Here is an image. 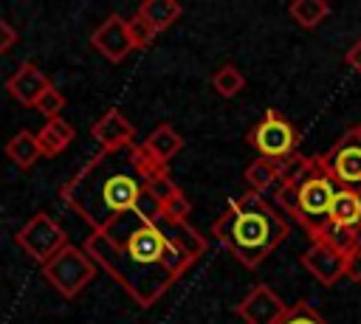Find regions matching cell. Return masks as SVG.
I'll return each instance as SVG.
<instances>
[{"mask_svg":"<svg viewBox=\"0 0 361 324\" xmlns=\"http://www.w3.org/2000/svg\"><path fill=\"white\" fill-rule=\"evenodd\" d=\"M135 14L144 17V20L155 28V34H161V31H166L169 25H175V23L180 20L183 6H180L178 0H144V3L135 8Z\"/></svg>","mask_w":361,"mask_h":324,"instance_id":"2e32d148","label":"cell"},{"mask_svg":"<svg viewBox=\"0 0 361 324\" xmlns=\"http://www.w3.org/2000/svg\"><path fill=\"white\" fill-rule=\"evenodd\" d=\"M73 138H76V130H73V124H68L62 116L45 121V124L37 130V147H39L42 158H56L65 147H71Z\"/></svg>","mask_w":361,"mask_h":324,"instance_id":"9a60e30c","label":"cell"},{"mask_svg":"<svg viewBox=\"0 0 361 324\" xmlns=\"http://www.w3.org/2000/svg\"><path fill=\"white\" fill-rule=\"evenodd\" d=\"M96 262L87 256L85 248L79 245H65L54 259H48L42 265V276L45 282L62 296V299H76L96 276Z\"/></svg>","mask_w":361,"mask_h":324,"instance_id":"5b68a950","label":"cell"},{"mask_svg":"<svg viewBox=\"0 0 361 324\" xmlns=\"http://www.w3.org/2000/svg\"><path fill=\"white\" fill-rule=\"evenodd\" d=\"M344 254H338L336 248H330V245H324L322 239H313L310 242V248L299 256V262L305 265V270L316 279V282H322V285H336L338 279H344Z\"/></svg>","mask_w":361,"mask_h":324,"instance_id":"7c38bea8","label":"cell"},{"mask_svg":"<svg viewBox=\"0 0 361 324\" xmlns=\"http://www.w3.org/2000/svg\"><path fill=\"white\" fill-rule=\"evenodd\" d=\"M141 147H144V152H147L158 166L169 169V161L183 149V135H180L172 124H158V127L147 135V141H144Z\"/></svg>","mask_w":361,"mask_h":324,"instance_id":"5bb4252c","label":"cell"},{"mask_svg":"<svg viewBox=\"0 0 361 324\" xmlns=\"http://www.w3.org/2000/svg\"><path fill=\"white\" fill-rule=\"evenodd\" d=\"M279 324H327V321H324L307 301H296V304L288 307V313L282 316Z\"/></svg>","mask_w":361,"mask_h":324,"instance_id":"d4e9b609","label":"cell"},{"mask_svg":"<svg viewBox=\"0 0 361 324\" xmlns=\"http://www.w3.org/2000/svg\"><path fill=\"white\" fill-rule=\"evenodd\" d=\"M344 62H347V68L350 70H355L358 76H361V37L358 39H353V45L347 48V54H344Z\"/></svg>","mask_w":361,"mask_h":324,"instance_id":"f1b7e54d","label":"cell"},{"mask_svg":"<svg viewBox=\"0 0 361 324\" xmlns=\"http://www.w3.org/2000/svg\"><path fill=\"white\" fill-rule=\"evenodd\" d=\"M51 87V79L34 65V62H23L8 79H6V90L14 101H20L23 107H37L39 96Z\"/></svg>","mask_w":361,"mask_h":324,"instance_id":"4fadbf2b","label":"cell"},{"mask_svg":"<svg viewBox=\"0 0 361 324\" xmlns=\"http://www.w3.org/2000/svg\"><path fill=\"white\" fill-rule=\"evenodd\" d=\"M90 45L93 51H99L107 62H124L135 48L130 39V28H127V17L121 14H107L90 34Z\"/></svg>","mask_w":361,"mask_h":324,"instance_id":"9c48e42d","label":"cell"},{"mask_svg":"<svg viewBox=\"0 0 361 324\" xmlns=\"http://www.w3.org/2000/svg\"><path fill=\"white\" fill-rule=\"evenodd\" d=\"M327 175L338 189H361V135L347 130L324 155H319Z\"/></svg>","mask_w":361,"mask_h":324,"instance_id":"ba28073f","label":"cell"},{"mask_svg":"<svg viewBox=\"0 0 361 324\" xmlns=\"http://www.w3.org/2000/svg\"><path fill=\"white\" fill-rule=\"evenodd\" d=\"M14 45H17V28L6 17H0V56L8 54Z\"/></svg>","mask_w":361,"mask_h":324,"instance_id":"4316f807","label":"cell"},{"mask_svg":"<svg viewBox=\"0 0 361 324\" xmlns=\"http://www.w3.org/2000/svg\"><path fill=\"white\" fill-rule=\"evenodd\" d=\"M14 239L25 251V256H31L39 265H45L48 259H54L68 245L65 228L48 211H37L31 220H25V225L14 234Z\"/></svg>","mask_w":361,"mask_h":324,"instance_id":"52a82bcc","label":"cell"},{"mask_svg":"<svg viewBox=\"0 0 361 324\" xmlns=\"http://www.w3.org/2000/svg\"><path fill=\"white\" fill-rule=\"evenodd\" d=\"M338 186L336 180L327 175V169L322 166L319 155H313V169L307 172V177L299 183V200H296V223L299 228L316 239L319 231L327 225L330 220V206H333V197H336Z\"/></svg>","mask_w":361,"mask_h":324,"instance_id":"277c9868","label":"cell"},{"mask_svg":"<svg viewBox=\"0 0 361 324\" xmlns=\"http://www.w3.org/2000/svg\"><path fill=\"white\" fill-rule=\"evenodd\" d=\"M164 172L141 144L99 152L59 186V200L90 231H102L127 211H135Z\"/></svg>","mask_w":361,"mask_h":324,"instance_id":"7a4b0ae2","label":"cell"},{"mask_svg":"<svg viewBox=\"0 0 361 324\" xmlns=\"http://www.w3.org/2000/svg\"><path fill=\"white\" fill-rule=\"evenodd\" d=\"M288 11H290L296 25L310 31V28H316L330 14V3H324V0H293Z\"/></svg>","mask_w":361,"mask_h":324,"instance_id":"ac0fdd59","label":"cell"},{"mask_svg":"<svg viewBox=\"0 0 361 324\" xmlns=\"http://www.w3.org/2000/svg\"><path fill=\"white\" fill-rule=\"evenodd\" d=\"M234 313L245 324H279L288 313V304L271 285H257L248 290V296L234 307Z\"/></svg>","mask_w":361,"mask_h":324,"instance_id":"30bf717a","label":"cell"},{"mask_svg":"<svg viewBox=\"0 0 361 324\" xmlns=\"http://www.w3.org/2000/svg\"><path fill=\"white\" fill-rule=\"evenodd\" d=\"M214 237L223 248L248 270H257L285 239H288V220L257 192H245L228 203V208L212 225Z\"/></svg>","mask_w":361,"mask_h":324,"instance_id":"3957f363","label":"cell"},{"mask_svg":"<svg viewBox=\"0 0 361 324\" xmlns=\"http://www.w3.org/2000/svg\"><path fill=\"white\" fill-rule=\"evenodd\" d=\"M344 279L361 282V248H355V251L344 259Z\"/></svg>","mask_w":361,"mask_h":324,"instance_id":"83f0119b","label":"cell"},{"mask_svg":"<svg viewBox=\"0 0 361 324\" xmlns=\"http://www.w3.org/2000/svg\"><path fill=\"white\" fill-rule=\"evenodd\" d=\"M245 180L251 186V192L257 194H265L268 189L276 186V163L268 161V158H257L245 166Z\"/></svg>","mask_w":361,"mask_h":324,"instance_id":"ffe728a7","label":"cell"},{"mask_svg":"<svg viewBox=\"0 0 361 324\" xmlns=\"http://www.w3.org/2000/svg\"><path fill=\"white\" fill-rule=\"evenodd\" d=\"M6 158L11 161V163H17L20 169H31L39 158H42V152H39V147H37V132H31V130H20V132H14L8 141H6Z\"/></svg>","mask_w":361,"mask_h":324,"instance_id":"e0dca14e","label":"cell"},{"mask_svg":"<svg viewBox=\"0 0 361 324\" xmlns=\"http://www.w3.org/2000/svg\"><path fill=\"white\" fill-rule=\"evenodd\" d=\"M212 87H214L223 99H234V96L243 93V87H245V76L240 73L237 65L226 62V65H220V68L212 73Z\"/></svg>","mask_w":361,"mask_h":324,"instance_id":"7402d4cb","label":"cell"},{"mask_svg":"<svg viewBox=\"0 0 361 324\" xmlns=\"http://www.w3.org/2000/svg\"><path fill=\"white\" fill-rule=\"evenodd\" d=\"M189 211H192V203H189V200H186V194L178 189V192L164 203L161 217H166V220H172V223H186Z\"/></svg>","mask_w":361,"mask_h":324,"instance_id":"484cf974","label":"cell"},{"mask_svg":"<svg viewBox=\"0 0 361 324\" xmlns=\"http://www.w3.org/2000/svg\"><path fill=\"white\" fill-rule=\"evenodd\" d=\"M358 197H361V189H358ZM353 234H355V237H358V242H361V203H358V223H355Z\"/></svg>","mask_w":361,"mask_h":324,"instance_id":"f546056e","label":"cell"},{"mask_svg":"<svg viewBox=\"0 0 361 324\" xmlns=\"http://www.w3.org/2000/svg\"><path fill=\"white\" fill-rule=\"evenodd\" d=\"M355 132H358V135H361V121H358V124H355Z\"/></svg>","mask_w":361,"mask_h":324,"instance_id":"4dcf8cb0","label":"cell"},{"mask_svg":"<svg viewBox=\"0 0 361 324\" xmlns=\"http://www.w3.org/2000/svg\"><path fill=\"white\" fill-rule=\"evenodd\" d=\"M62 110H65V96H62V90H56V85H51V87L39 96L37 113H42L45 121H51V118H59Z\"/></svg>","mask_w":361,"mask_h":324,"instance_id":"cb8c5ba5","label":"cell"},{"mask_svg":"<svg viewBox=\"0 0 361 324\" xmlns=\"http://www.w3.org/2000/svg\"><path fill=\"white\" fill-rule=\"evenodd\" d=\"M127 28H130V39H133V48H135V51H144V48L152 45V39L158 37L155 28H152L144 17H138V14L127 17Z\"/></svg>","mask_w":361,"mask_h":324,"instance_id":"603a6c76","label":"cell"},{"mask_svg":"<svg viewBox=\"0 0 361 324\" xmlns=\"http://www.w3.org/2000/svg\"><path fill=\"white\" fill-rule=\"evenodd\" d=\"M90 135L93 141L102 147V152H116V149H124V147H133L135 144V127L124 118L121 110L110 107L104 110L93 127H90Z\"/></svg>","mask_w":361,"mask_h":324,"instance_id":"8fae6325","label":"cell"},{"mask_svg":"<svg viewBox=\"0 0 361 324\" xmlns=\"http://www.w3.org/2000/svg\"><path fill=\"white\" fill-rule=\"evenodd\" d=\"M276 163V186L279 183H302L307 177V172L313 169V155H302V152H293L282 161H274Z\"/></svg>","mask_w":361,"mask_h":324,"instance_id":"d6986e66","label":"cell"},{"mask_svg":"<svg viewBox=\"0 0 361 324\" xmlns=\"http://www.w3.org/2000/svg\"><path fill=\"white\" fill-rule=\"evenodd\" d=\"M82 248L135 304L152 307L206 254L209 242L189 223L144 217L135 208L90 231Z\"/></svg>","mask_w":361,"mask_h":324,"instance_id":"6da1fadb","label":"cell"},{"mask_svg":"<svg viewBox=\"0 0 361 324\" xmlns=\"http://www.w3.org/2000/svg\"><path fill=\"white\" fill-rule=\"evenodd\" d=\"M316 239H322L324 245L336 248V251H338V254H344V256H350L355 248H361L358 237H355L350 228H344V225H338V223H333V220H327V225L319 231V237H316Z\"/></svg>","mask_w":361,"mask_h":324,"instance_id":"44dd1931","label":"cell"},{"mask_svg":"<svg viewBox=\"0 0 361 324\" xmlns=\"http://www.w3.org/2000/svg\"><path fill=\"white\" fill-rule=\"evenodd\" d=\"M299 141H302L299 130L274 107L265 110V116L248 130V144L257 149L259 158H268V161H282L293 155Z\"/></svg>","mask_w":361,"mask_h":324,"instance_id":"8992f818","label":"cell"}]
</instances>
